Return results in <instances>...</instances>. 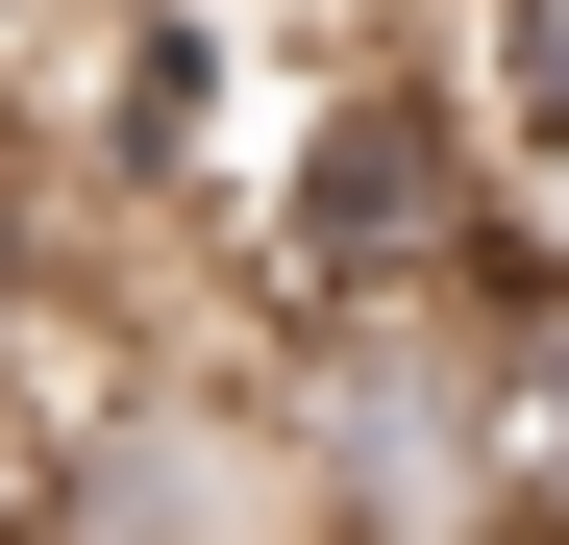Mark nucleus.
<instances>
[{"label": "nucleus", "mask_w": 569, "mask_h": 545, "mask_svg": "<svg viewBox=\"0 0 569 545\" xmlns=\"http://www.w3.org/2000/svg\"><path fill=\"white\" fill-rule=\"evenodd\" d=\"M496 545H569V272H496Z\"/></svg>", "instance_id": "2"}, {"label": "nucleus", "mask_w": 569, "mask_h": 545, "mask_svg": "<svg viewBox=\"0 0 569 545\" xmlns=\"http://www.w3.org/2000/svg\"><path fill=\"white\" fill-rule=\"evenodd\" d=\"M248 373L322 545H496V298H298Z\"/></svg>", "instance_id": "1"}]
</instances>
